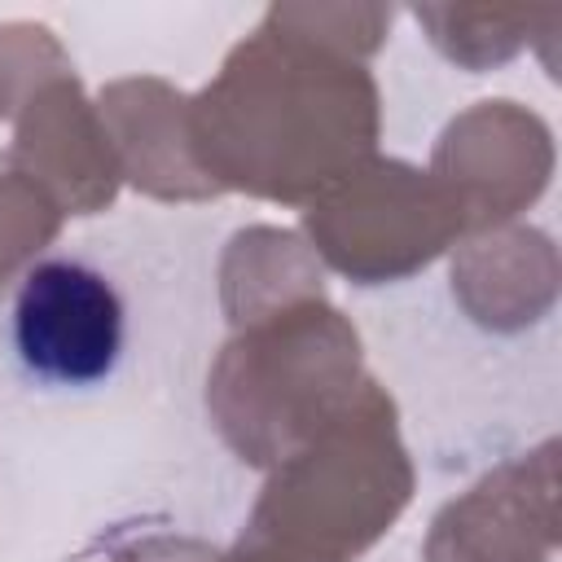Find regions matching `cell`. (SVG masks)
I'll return each instance as SVG.
<instances>
[{
  "instance_id": "obj_1",
  "label": "cell",
  "mask_w": 562,
  "mask_h": 562,
  "mask_svg": "<svg viewBox=\"0 0 562 562\" xmlns=\"http://www.w3.org/2000/svg\"><path fill=\"white\" fill-rule=\"evenodd\" d=\"M13 347L40 382L92 386L123 356V299L92 263L44 259L22 277Z\"/></svg>"
}]
</instances>
